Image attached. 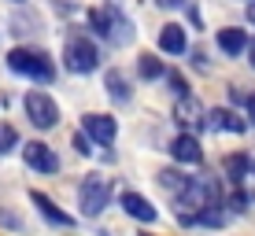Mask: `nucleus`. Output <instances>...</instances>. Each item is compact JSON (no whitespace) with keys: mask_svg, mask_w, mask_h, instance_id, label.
<instances>
[{"mask_svg":"<svg viewBox=\"0 0 255 236\" xmlns=\"http://www.w3.org/2000/svg\"><path fill=\"white\" fill-rule=\"evenodd\" d=\"M7 67H11L15 74L33 78V81H52V78H56V67L48 63V56H45V52H33V48L7 52Z\"/></svg>","mask_w":255,"mask_h":236,"instance_id":"1","label":"nucleus"},{"mask_svg":"<svg viewBox=\"0 0 255 236\" xmlns=\"http://www.w3.org/2000/svg\"><path fill=\"white\" fill-rule=\"evenodd\" d=\"M108 199H111V181L104 177V173H89V177L82 181V188H78V203H82L85 218H96L108 207Z\"/></svg>","mask_w":255,"mask_h":236,"instance_id":"2","label":"nucleus"},{"mask_svg":"<svg viewBox=\"0 0 255 236\" xmlns=\"http://www.w3.org/2000/svg\"><path fill=\"white\" fill-rule=\"evenodd\" d=\"M89 22H93V30L100 33V37L115 41V45L129 41V30H133V26H129V22L115 11V7H93V11H89Z\"/></svg>","mask_w":255,"mask_h":236,"instance_id":"3","label":"nucleus"},{"mask_svg":"<svg viewBox=\"0 0 255 236\" xmlns=\"http://www.w3.org/2000/svg\"><path fill=\"white\" fill-rule=\"evenodd\" d=\"M63 59H67V71H70V74H89V71H96V59H100V52H96L93 41L70 37L67 48H63Z\"/></svg>","mask_w":255,"mask_h":236,"instance_id":"4","label":"nucleus"},{"mask_svg":"<svg viewBox=\"0 0 255 236\" xmlns=\"http://www.w3.org/2000/svg\"><path fill=\"white\" fill-rule=\"evenodd\" d=\"M26 118L37 129H52L59 122V107H56V100H52L48 92L33 89V92H26Z\"/></svg>","mask_w":255,"mask_h":236,"instance_id":"5","label":"nucleus"},{"mask_svg":"<svg viewBox=\"0 0 255 236\" xmlns=\"http://www.w3.org/2000/svg\"><path fill=\"white\" fill-rule=\"evenodd\" d=\"M22 159L33 166V170H41V173H56L59 170V159H56V152H52L48 144H41V141H30L22 148Z\"/></svg>","mask_w":255,"mask_h":236,"instance_id":"6","label":"nucleus"},{"mask_svg":"<svg viewBox=\"0 0 255 236\" xmlns=\"http://www.w3.org/2000/svg\"><path fill=\"white\" fill-rule=\"evenodd\" d=\"M82 129L93 137L96 144H111V141H115V133H119V126H115V118H111V115H85L82 118Z\"/></svg>","mask_w":255,"mask_h":236,"instance_id":"7","label":"nucleus"},{"mask_svg":"<svg viewBox=\"0 0 255 236\" xmlns=\"http://www.w3.org/2000/svg\"><path fill=\"white\" fill-rule=\"evenodd\" d=\"M170 155L178 162H189V166H196V162H204V148H200V141L192 133H178L174 137V144H170Z\"/></svg>","mask_w":255,"mask_h":236,"instance_id":"8","label":"nucleus"},{"mask_svg":"<svg viewBox=\"0 0 255 236\" xmlns=\"http://www.w3.org/2000/svg\"><path fill=\"white\" fill-rule=\"evenodd\" d=\"M122 211H126L129 218H137V222H144V225H152L155 218H159V211H155L140 192H122Z\"/></svg>","mask_w":255,"mask_h":236,"instance_id":"9","label":"nucleus"},{"mask_svg":"<svg viewBox=\"0 0 255 236\" xmlns=\"http://www.w3.org/2000/svg\"><path fill=\"white\" fill-rule=\"evenodd\" d=\"M207 126L211 129H218V133H244V129H248V122L244 118H237L230 107H215V111H207Z\"/></svg>","mask_w":255,"mask_h":236,"instance_id":"10","label":"nucleus"},{"mask_svg":"<svg viewBox=\"0 0 255 236\" xmlns=\"http://www.w3.org/2000/svg\"><path fill=\"white\" fill-rule=\"evenodd\" d=\"M218 48L226 56H241V52H248V33L237 26H226V30H218Z\"/></svg>","mask_w":255,"mask_h":236,"instance_id":"11","label":"nucleus"},{"mask_svg":"<svg viewBox=\"0 0 255 236\" xmlns=\"http://www.w3.org/2000/svg\"><path fill=\"white\" fill-rule=\"evenodd\" d=\"M185 30H181L178 22H170V26H163L159 30V48L166 52V56H181V52H185Z\"/></svg>","mask_w":255,"mask_h":236,"instance_id":"12","label":"nucleus"},{"mask_svg":"<svg viewBox=\"0 0 255 236\" xmlns=\"http://www.w3.org/2000/svg\"><path fill=\"white\" fill-rule=\"evenodd\" d=\"M207 111L200 107V100H192V96L185 92V96H178V103H174V118L181 122V126H192V122H200Z\"/></svg>","mask_w":255,"mask_h":236,"instance_id":"13","label":"nucleus"},{"mask_svg":"<svg viewBox=\"0 0 255 236\" xmlns=\"http://www.w3.org/2000/svg\"><path fill=\"white\" fill-rule=\"evenodd\" d=\"M30 199H33V207L41 211V218H45V222H52V225H70V214L59 211V207L52 203L45 192H30Z\"/></svg>","mask_w":255,"mask_h":236,"instance_id":"14","label":"nucleus"},{"mask_svg":"<svg viewBox=\"0 0 255 236\" xmlns=\"http://www.w3.org/2000/svg\"><path fill=\"white\" fill-rule=\"evenodd\" d=\"M104 85H108L111 100H119V103L129 100V81H126V74H122V71H108V74H104Z\"/></svg>","mask_w":255,"mask_h":236,"instance_id":"15","label":"nucleus"},{"mask_svg":"<svg viewBox=\"0 0 255 236\" xmlns=\"http://www.w3.org/2000/svg\"><path fill=\"white\" fill-rule=\"evenodd\" d=\"M189 185H192V177H185V173H178V170H163L159 173V188L170 192V196H181Z\"/></svg>","mask_w":255,"mask_h":236,"instance_id":"16","label":"nucleus"},{"mask_svg":"<svg viewBox=\"0 0 255 236\" xmlns=\"http://www.w3.org/2000/svg\"><path fill=\"white\" fill-rule=\"evenodd\" d=\"M137 74L144 78V81H155V78H163V74H166V71H163V59H155V56H148V52H144V56L137 59Z\"/></svg>","mask_w":255,"mask_h":236,"instance_id":"17","label":"nucleus"},{"mask_svg":"<svg viewBox=\"0 0 255 236\" xmlns=\"http://www.w3.org/2000/svg\"><path fill=\"white\" fill-rule=\"evenodd\" d=\"M222 166H226V173H230L233 181H244V177H248V170H252V159H248V155H230Z\"/></svg>","mask_w":255,"mask_h":236,"instance_id":"18","label":"nucleus"},{"mask_svg":"<svg viewBox=\"0 0 255 236\" xmlns=\"http://www.w3.org/2000/svg\"><path fill=\"white\" fill-rule=\"evenodd\" d=\"M19 144V133H15V126H7V122H0V155H7L11 148Z\"/></svg>","mask_w":255,"mask_h":236,"instance_id":"19","label":"nucleus"},{"mask_svg":"<svg viewBox=\"0 0 255 236\" xmlns=\"http://www.w3.org/2000/svg\"><path fill=\"white\" fill-rule=\"evenodd\" d=\"M93 137L89 133H85V129H82V133H74V148H78V155H93Z\"/></svg>","mask_w":255,"mask_h":236,"instance_id":"20","label":"nucleus"},{"mask_svg":"<svg viewBox=\"0 0 255 236\" xmlns=\"http://www.w3.org/2000/svg\"><path fill=\"white\" fill-rule=\"evenodd\" d=\"M170 85H174V92H178V96L189 92V85H185V78H181V74H170Z\"/></svg>","mask_w":255,"mask_h":236,"instance_id":"21","label":"nucleus"},{"mask_svg":"<svg viewBox=\"0 0 255 236\" xmlns=\"http://www.w3.org/2000/svg\"><path fill=\"white\" fill-rule=\"evenodd\" d=\"M244 107H248V118H252V122H255V92H252V96H248V100H244Z\"/></svg>","mask_w":255,"mask_h":236,"instance_id":"22","label":"nucleus"},{"mask_svg":"<svg viewBox=\"0 0 255 236\" xmlns=\"http://www.w3.org/2000/svg\"><path fill=\"white\" fill-rule=\"evenodd\" d=\"M155 4H159V7H181L185 0H155Z\"/></svg>","mask_w":255,"mask_h":236,"instance_id":"23","label":"nucleus"},{"mask_svg":"<svg viewBox=\"0 0 255 236\" xmlns=\"http://www.w3.org/2000/svg\"><path fill=\"white\" fill-rule=\"evenodd\" d=\"M248 56H252V59H248V63L255 67V41H248Z\"/></svg>","mask_w":255,"mask_h":236,"instance_id":"24","label":"nucleus"},{"mask_svg":"<svg viewBox=\"0 0 255 236\" xmlns=\"http://www.w3.org/2000/svg\"><path fill=\"white\" fill-rule=\"evenodd\" d=\"M248 19H252V26H255V4H248Z\"/></svg>","mask_w":255,"mask_h":236,"instance_id":"25","label":"nucleus"}]
</instances>
